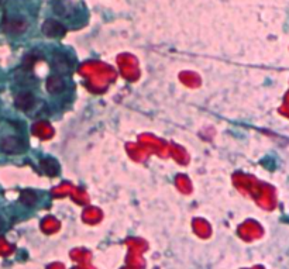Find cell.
Segmentation results:
<instances>
[{"mask_svg": "<svg viewBox=\"0 0 289 269\" xmlns=\"http://www.w3.org/2000/svg\"><path fill=\"white\" fill-rule=\"evenodd\" d=\"M0 150L5 154H21L26 150V144L21 138L9 136L0 141Z\"/></svg>", "mask_w": 289, "mask_h": 269, "instance_id": "6da1fadb", "label": "cell"}, {"mask_svg": "<svg viewBox=\"0 0 289 269\" xmlns=\"http://www.w3.org/2000/svg\"><path fill=\"white\" fill-rule=\"evenodd\" d=\"M53 68L57 75L62 76V75H68L71 72V62L66 58L65 54L55 53L53 57Z\"/></svg>", "mask_w": 289, "mask_h": 269, "instance_id": "7a4b0ae2", "label": "cell"}, {"mask_svg": "<svg viewBox=\"0 0 289 269\" xmlns=\"http://www.w3.org/2000/svg\"><path fill=\"white\" fill-rule=\"evenodd\" d=\"M43 33L44 35H47L48 38H58V37H62L65 34V27L62 26L61 23L55 21V20H47L46 23L43 24Z\"/></svg>", "mask_w": 289, "mask_h": 269, "instance_id": "3957f363", "label": "cell"}, {"mask_svg": "<svg viewBox=\"0 0 289 269\" xmlns=\"http://www.w3.org/2000/svg\"><path fill=\"white\" fill-rule=\"evenodd\" d=\"M3 30L10 34H21L27 30V21L21 17H12L3 21Z\"/></svg>", "mask_w": 289, "mask_h": 269, "instance_id": "277c9868", "label": "cell"}, {"mask_svg": "<svg viewBox=\"0 0 289 269\" xmlns=\"http://www.w3.org/2000/svg\"><path fill=\"white\" fill-rule=\"evenodd\" d=\"M34 102H35V98L31 92H20L16 99H14V105L19 110H23V112H28L31 107L34 106Z\"/></svg>", "mask_w": 289, "mask_h": 269, "instance_id": "5b68a950", "label": "cell"}, {"mask_svg": "<svg viewBox=\"0 0 289 269\" xmlns=\"http://www.w3.org/2000/svg\"><path fill=\"white\" fill-rule=\"evenodd\" d=\"M47 91L53 95H58V93L65 91V80L59 75H53L47 79Z\"/></svg>", "mask_w": 289, "mask_h": 269, "instance_id": "8992f818", "label": "cell"}, {"mask_svg": "<svg viewBox=\"0 0 289 269\" xmlns=\"http://www.w3.org/2000/svg\"><path fill=\"white\" fill-rule=\"evenodd\" d=\"M39 168H41V171L46 172L47 175H50V176H55V175H58L59 172L58 162L53 158H43L39 161Z\"/></svg>", "mask_w": 289, "mask_h": 269, "instance_id": "52a82bcc", "label": "cell"}, {"mask_svg": "<svg viewBox=\"0 0 289 269\" xmlns=\"http://www.w3.org/2000/svg\"><path fill=\"white\" fill-rule=\"evenodd\" d=\"M20 202L26 206H34L37 202V195L33 191H23L20 195Z\"/></svg>", "mask_w": 289, "mask_h": 269, "instance_id": "ba28073f", "label": "cell"}, {"mask_svg": "<svg viewBox=\"0 0 289 269\" xmlns=\"http://www.w3.org/2000/svg\"><path fill=\"white\" fill-rule=\"evenodd\" d=\"M3 227H5V220H3V218L0 217V230H2Z\"/></svg>", "mask_w": 289, "mask_h": 269, "instance_id": "9c48e42d", "label": "cell"}, {"mask_svg": "<svg viewBox=\"0 0 289 269\" xmlns=\"http://www.w3.org/2000/svg\"><path fill=\"white\" fill-rule=\"evenodd\" d=\"M5 2H6V0H0V5H3Z\"/></svg>", "mask_w": 289, "mask_h": 269, "instance_id": "30bf717a", "label": "cell"}]
</instances>
